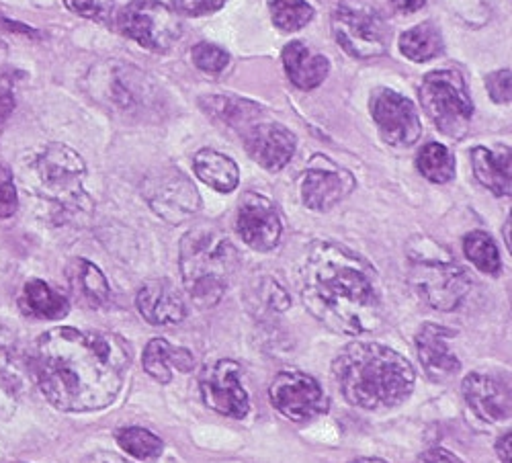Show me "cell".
Here are the masks:
<instances>
[{"label": "cell", "mask_w": 512, "mask_h": 463, "mask_svg": "<svg viewBox=\"0 0 512 463\" xmlns=\"http://www.w3.org/2000/svg\"><path fill=\"white\" fill-rule=\"evenodd\" d=\"M130 371V347L111 332L60 326L35 347V375L41 394L64 412L107 408Z\"/></svg>", "instance_id": "cell-1"}, {"label": "cell", "mask_w": 512, "mask_h": 463, "mask_svg": "<svg viewBox=\"0 0 512 463\" xmlns=\"http://www.w3.org/2000/svg\"><path fill=\"white\" fill-rule=\"evenodd\" d=\"M302 300L310 314L338 334H365L383 324L375 269L347 246L314 242L302 273Z\"/></svg>", "instance_id": "cell-2"}, {"label": "cell", "mask_w": 512, "mask_h": 463, "mask_svg": "<svg viewBox=\"0 0 512 463\" xmlns=\"http://www.w3.org/2000/svg\"><path fill=\"white\" fill-rule=\"evenodd\" d=\"M332 373L345 400L365 410H386L402 404L416 382L410 361L379 343L347 345L334 359Z\"/></svg>", "instance_id": "cell-3"}, {"label": "cell", "mask_w": 512, "mask_h": 463, "mask_svg": "<svg viewBox=\"0 0 512 463\" xmlns=\"http://www.w3.org/2000/svg\"><path fill=\"white\" fill-rule=\"evenodd\" d=\"M183 285L199 308L216 306L230 287L240 259L232 240L218 228L199 226L181 240Z\"/></svg>", "instance_id": "cell-4"}, {"label": "cell", "mask_w": 512, "mask_h": 463, "mask_svg": "<svg viewBox=\"0 0 512 463\" xmlns=\"http://www.w3.org/2000/svg\"><path fill=\"white\" fill-rule=\"evenodd\" d=\"M29 177L35 193L50 201L62 216L91 212L93 201L84 191L87 166L82 156L66 144L41 148L29 164Z\"/></svg>", "instance_id": "cell-5"}, {"label": "cell", "mask_w": 512, "mask_h": 463, "mask_svg": "<svg viewBox=\"0 0 512 463\" xmlns=\"http://www.w3.org/2000/svg\"><path fill=\"white\" fill-rule=\"evenodd\" d=\"M410 283L426 306L441 312L459 308L472 289L469 275L437 246L410 252Z\"/></svg>", "instance_id": "cell-6"}, {"label": "cell", "mask_w": 512, "mask_h": 463, "mask_svg": "<svg viewBox=\"0 0 512 463\" xmlns=\"http://www.w3.org/2000/svg\"><path fill=\"white\" fill-rule=\"evenodd\" d=\"M334 37L349 56L359 60L388 52L390 29L373 0H340L332 13Z\"/></svg>", "instance_id": "cell-7"}, {"label": "cell", "mask_w": 512, "mask_h": 463, "mask_svg": "<svg viewBox=\"0 0 512 463\" xmlns=\"http://www.w3.org/2000/svg\"><path fill=\"white\" fill-rule=\"evenodd\" d=\"M420 103L437 130L459 140L467 134L474 117V103L465 80L457 70H435L420 84Z\"/></svg>", "instance_id": "cell-8"}, {"label": "cell", "mask_w": 512, "mask_h": 463, "mask_svg": "<svg viewBox=\"0 0 512 463\" xmlns=\"http://www.w3.org/2000/svg\"><path fill=\"white\" fill-rule=\"evenodd\" d=\"M117 25L123 35L150 52H166L183 37L179 15L160 0H132L121 9Z\"/></svg>", "instance_id": "cell-9"}, {"label": "cell", "mask_w": 512, "mask_h": 463, "mask_svg": "<svg viewBox=\"0 0 512 463\" xmlns=\"http://www.w3.org/2000/svg\"><path fill=\"white\" fill-rule=\"evenodd\" d=\"M144 199L152 212L168 224H181L193 218L201 207V197L193 181L179 168H160L148 175L144 181Z\"/></svg>", "instance_id": "cell-10"}, {"label": "cell", "mask_w": 512, "mask_h": 463, "mask_svg": "<svg viewBox=\"0 0 512 463\" xmlns=\"http://www.w3.org/2000/svg\"><path fill=\"white\" fill-rule=\"evenodd\" d=\"M269 398L275 410L295 423H306L328 410V398L312 375L304 371H281L271 388Z\"/></svg>", "instance_id": "cell-11"}, {"label": "cell", "mask_w": 512, "mask_h": 463, "mask_svg": "<svg viewBox=\"0 0 512 463\" xmlns=\"http://www.w3.org/2000/svg\"><path fill=\"white\" fill-rule=\"evenodd\" d=\"M371 115L377 130L390 146L408 148L418 142L422 123L414 103L392 89H379L371 97Z\"/></svg>", "instance_id": "cell-12"}, {"label": "cell", "mask_w": 512, "mask_h": 463, "mask_svg": "<svg viewBox=\"0 0 512 463\" xmlns=\"http://www.w3.org/2000/svg\"><path fill=\"white\" fill-rule=\"evenodd\" d=\"M203 402L228 418H244L250 410L248 394L240 382V365L232 359H222L207 365L199 377Z\"/></svg>", "instance_id": "cell-13"}, {"label": "cell", "mask_w": 512, "mask_h": 463, "mask_svg": "<svg viewBox=\"0 0 512 463\" xmlns=\"http://www.w3.org/2000/svg\"><path fill=\"white\" fill-rule=\"evenodd\" d=\"M236 228L240 238L259 252L273 250L281 240V218L271 199L259 193H246L238 207Z\"/></svg>", "instance_id": "cell-14"}, {"label": "cell", "mask_w": 512, "mask_h": 463, "mask_svg": "<svg viewBox=\"0 0 512 463\" xmlns=\"http://www.w3.org/2000/svg\"><path fill=\"white\" fill-rule=\"evenodd\" d=\"M246 150L254 162H259L271 173L281 168L293 158L297 140L281 123H254L244 132Z\"/></svg>", "instance_id": "cell-15"}, {"label": "cell", "mask_w": 512, "mask_h": 463, "mask_svg": "<svg viewBox=\"0 0 512 463\" xmlns=\"http://www.w3.org/2000/svg\"><path fill=\"white\" fill-rule=\"evenodd\" d=\"M324 166H312L302 181V199L314 212H328L330 207L343 201L353 189L355 179L351 173L322 158Z\"/></svg>", "instance_id": "cell-16"}, {"label": "cell", "mask_w": 512, "mask_h": 463, "mask_svg": "<svg viewBox=\"0 0 512 463\" xmlns=\"http://www.w3.org/2000/svg\"><path fill=\"white\" fill-rule=\"evenodd\" d=\"M453 336L455 332L451 328L431 322L424 324L416 336V351L422 369L437 384L447 382L461 367L455 353H451L447 347V341L453 339Z\"/></svg>", "instance_id": "cell-17"}, {"label": "cell", "mask_w": 512, "mask_h": 463, "mask_svg": "<svg viewBox=\"0 0 512 463\" xmlns=\"http://www.w3.org/2000/svg\"><path fill=\"white\" fill-rule=\"evenodd\" d=\"M138 312L152 326H173L183 322L187 310L177 287L166 279H154L140 287L136 298Z\"/></svg>", "instance_id": "cell-18"}, {"label": "cell", "mask_w": 512, "mask_h": 463, "mask_svg": "<svg viewBox=\"0 0 512 463\" xmlns=\"http://www.w3.org/2000/svg\"><path fill=\"white\" fill-rule=\"evenodd\" d=\"M463 396L467 406L488 423H500L510 416V396L490 375L469 373L463 380Z\"/></svg>", "instance_id": "cell-19"}, {"label": "cell", "mask_w": 512, "mask_h": 463, "mask_svg": "<svg viewBox=\"0 0 512 463\" xmlns=\"http://www.w3.org/2000/svg\"><path fill=\"white\" fill-rule=\"evenodd\" d=\"M283 68L297 89L312 91L326 80L330 62L326 56L310 52L302 41H291L283 50Z\"/></svg>", "instance_id": "cell-20"}, {"label": "cell", "mask_w": 512, "mask_h": 463, "mask_svg": "<svg viewBox=\"0 0 512 463\" xmlns=\"http://www.w3.org/2000/svg\"><path fill=\"white\" fill-rule=\"evenodd\" d=\"M142 365L158 384H170V380H173V369L170 367L187 373L193 369L195 359L187 349H177L166 339H152L144 351Z\"/></svg>", "instance_id": "cell-21"}, {"label": "cell", "mask_w": 512, "mask_h": 463, "mask_svg": "<svg viewBox=\"0 0 512 463\" xmlns=\"http://www.w3.org/2000/svg\"><path fill=\"white\" fill-rule=\"evenodd\" d=\"M68 279H70L74 296L89 308H101L109 302L111 298L109 281L95 263L87 259H76L68 267Z\"/></svg>", "instance_id": "cell-22"}, {"label": "cell", "mask_w": 512, "mask_h": 463, "mask_svg": "<svg viewBox=\"0 0 512 463\" xmlns=\"http://www.w3.org/2000/svg\"><path fill=\"white\" fill-rule=\"evenodd\" d=\"M472 166L476 179L492 191L496 197L510 195V150H488L484 146H476L472 150Z\"/></svg>", "instance_id": "cell-23"}, {"label": "cell", "mask_w": 512, "mask_h": 463, "mask_svg": "<svg viewBox=\"0 0 512 463\" xmlns=\"http://www.w3.org/2000/svg\"><path fill=\"white\" fill-rule=\"evenodd\" d=\"M193 168H195V175L205 185H209L211 189H216L220 193H232L240 183L238 164L230 156L220 154L216 150H209V148L199 150L193 158Z\"/></svg>", "instance_id": "cell-24"}, {"label": "cell", "mask_w": 512, "mask_h": 463, "mask_svg": "<svg viewBox=\"0 0 512 463\" xmlns=\"http://www.w3.org/2000/svg\"><path fill=\"white\" fill-rule=\"evenodd\" d=\"M21 308L25 314L41 320H58L70 312L68 300L46 281H27L21 296Z\"/></svg>", "instance_id": "cell-25"}, {"label": "cell", "mask_w": 512, "mask_h": 463, "mask_svg": "<svg viewBox=\"0 0 512 463\" xmlns=\"http://www.w3.org/2000/svg\"><path fill=\"white\" fill-rule=\"evenodd\" d=\"M400 52L412 62H429L443 54V35L431 21L420 23L400 35Z\"/></svg>", "instance_id": "cell-26"}, {"label": "cell", "mask_w": 512, "mask_h": 463, "mask_svg": "<svg viewBox=\"0 0 512 463\" xmlns=\"http://www.w3.org/2000/svg\"><path fill=\"white\" fill-rule=\"evenodd\" d=\"M416 164L422 177L429 179L431 183L443 185L455 177V158L443 144H437V142L426 144L418 152Z\"/></svg>", "instance_id": "cell-27"}, {"label": "cell", "mask_w": 512, "mask_h": 463, "mask_svg": "<svg viewBox=\"0 0 512 463\" xmlns=\"http://www.w3.org/2000/svg\"><path fill=\"white\" fill-rule=\"evenodd\" d=\"M463 250L465 257L476 265V269H480L486 275H498L502 269V261H500V252L496 242L482 230L469 232L463 238Z\"/></svg>", "instance_id": "cell-28"}, {"label": "cell", "mask_w": 512, "mask_h": 463, "mask_svg": "<svg viewBox=\"0 0 512 463\" xmlns=\"http://www.w3.org/2000/svg\"><path fill=\"white\" fill-rule=\"evenodd\" d=\"M269 9L275 27L281 31H300L314 17V9L306 0H269Z\"/></svg>", "instance_id": "cell-29"}, {"label": "cell", "mask_w": 512, "mask_h": 463, "mask_svg": "<svg viewBox=\"0 0 512 463\" xmlns=\"http://www.w3.org/2000/svg\"><path fill=\"white\" fill-rule=\"evenodd\" d=\"M115 439L121 449H125L127 453L138 457V459H154L162 453V447H164V443L158 435H154L152 431L142 429V427L119 429Z\"/></svg>", "instance_id": "cell-30"}, {"label": "cell", "mask_w": 512, "mask_h": 463, "mask_svg": "<svg viewBox=\"0 0 512 463\" xmlns=\"http://www.w3.org/2000/svg\"><path fill=\"white\" fill-rule=\"evenodd\" d=\"M207 113L220 115L224 121L236 125L238 121H250L252 117L261 113V109L248 101H240L232 97H209Z\"/></svg>", "instance_id": "cell-31"}, {"label": "cell", "mask_w": 512, "mask_h": 463, "mask_svg": "<svg viewBox=\"0 0 512 463\" xmlns=\"http://www.w3.org/2000/svg\"><path fill=\"white\" fill-rule=\"evenodd\" d=\"M191 58L193 64L207 74H220L230 64V54L226 50H222L220 46L205 44V41L191 50Z\"/></svg>", "instance_id": "cell-32"}, {"label": "cell", "mask_w": 512, "mask_h": 463, "mask_svg": "<svg viewBox=\"0 0 512 463\" xmlns=\"http://www.w3.org/2000/svg\"><path fill=\"white\" fill-rule=\"evenodd\" d=\"M64 5L78 17L103 21L113 9V0H64Z\"/></svg>", "instance_id": "cell-33"}, {"label": "cell", "mask_w": 512, "mask_h": 463, "mask_svg": "<svg viewBox=\"0 0 512 463\" xmlns=\"http://www.w3.org/2000/svg\"><path fill=\"white\" fill-rule=\"evenodd\" d=\"M19 207L17 189L7 168H0V218H11Z\"/></svg>", "instance_id": "cell-34"}, {"label": "cell", "mask_w": 512, "mask_h": 463, "mask_svg": "<svg viewBox=\"0 0 512 463\" xmlns=\"http://www.w3.org/2000/svg\"><path fill=\"white\" fill-rule=\"evenodd\" d=\"M173 5L181 13L201 17L222 9L226 5V0H173Z\"/></svg>", "instance_id": "cell-35"}, {"label": "cell", "mask_w": 512, "mask_h": 463, "mask_svg": "<svg viewBox=\"0 0 512 463\" xmlns=\"http://www.w3.org/2000/svg\"><path fill=\"white\" fill-rule=\"evenodd\" d=\"M486 87L496 103H510V70L504 68L492 72L486 80Z\"/></svg>", "instance_id": "cell-36"}, {"label": "cell", "mask_w": 512, "mask_h": 463, "mask_svg": "<svg viewBox=\"0 0 512 463\" xmlns=\"http://www.w3.org/2000/svg\"><path fill=\"white\" fill-rule=\"evenodd\" d=\"M15 109V80L11 74H0V123Z\"/></svg>", "instance_id": "cell-37"}, {"label": "cell", "mask_w": 512, "mask_h": 463, "mask_svg": "<svg viewBox=\"0 0 512 463\" xmlns=\"http://www.w3.org/2000/svg\"><path fill=\"white\" fill-rule=\"evenodd\" d=\"M416 463H463L459 457H455L453 453H449L447 449L441 447H433V449H426Z\"/></svg>", "instance_id": "cell-38"}, {"label": "cell", "mask_w": 512, "mask_h": 463, "mask_svg": "<svg viewBox=\"0 0 512 463\" xmlns=\"http://www.w3.org/2000/svg\"><path fill=\"white\" fill-rule=\"evenodd\" d=\"M82 463H132V461H127L125 457L111 451H97V453H91L89 457H84Z\"/></svg>", "instance_id": "cell-39"}, {"label": "cell", "mask_w": 512, "mask_h": 463, "mask_svg": "<svg viewBox=\"0 0 512 463\" xmlns=\"http://www.w3.org/2000/svg\"><path fill=\"white\" fill-rule=\"evenodd\" d=\"M392 5L396 11L410 15V13L420 11L426 5V0H392Z\"/></svg>", "instance_id": "cell-40"}, {"label": "cell", "mask_w": 512, "mask_h": 463, "mask_svg": "<svg viewBox=\"0 0 512 463\" xmlns=\"http://www.w3.org/2000/svg\"><path fill=\"white\" fill-rule=\"evenodd\" d=\"M510 441H512V435L506 433V435L500 437V441L496 443V453H498V457L502 459V463H510Z\"/></svg>", "instance_id": "cell-41"}, {"label": "cell", "mask_w": 512, "mask_h": 463, "mask_svg": "<svg viewBox=\"0 0 512 463\" xmlns=\"http://www.w3.org/2000/svg\"><path fill=\"white\" fill-rule=\"evenodd\" d=\"M351 463H388L386 459H379V457H357Z\"/></svg>", "instance_id": "cell-42"}]
</instances>
